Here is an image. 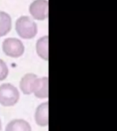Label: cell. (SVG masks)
Returning a JSON list of instances; mask_svg holds the SVG:
<instances>
[{
	"label": "cell",
	"instance_id": "1",
	"mask_svg": "<svg viewBox=\"0 0 117 131\" xmlns=\"http://www.w3.org/2000/svg\"><path fill=\"white\" fill-rule=\"evenodd\" d=\"M15 29L21 38L27 40L34 38L38 32L36 23L28 16H21L16 20Z\"/></svg>",
	"mask_w": 117,
	"mask_h": 131
},
{
	"label": "cell",
	"instance_id": "2",
	"mask_svg": "<svg viewBox=\"0 0 117 131\" xmlns=\"http://www.w3.org/2000/svg\"><path fill=\"white\" fill-rule=\"evenodd\" d=\"M20 94L17 88L10 83L0 85V104L4 106H12L18 102Z\"/></svg>",
	"mask_w": 117,
	"mask_h": 131
},
{
	"label": "cell",
	"instance_id": "3",
	"mask_svg": "<svg viewBox=\"0 0 117 131\" xmlns=\"http://www.w3.org/2000/svg\"><path fill=\"white\" fill-rule=\"evenodd\" d=\"M2 50L5 55L8 57L17 58L24 53L25 47L19 39L8 38L3 41Z\"/></svg>",
	"mask_w": 117,
	"mask_h": 131
},
{
	"label": "cell",
	"instance_id": "4",
	"mask_svg": "<svg viewBox=\"0 0 117 131\" xmlns=\"http://www.w3.org/2000/svg\"><path fill=\"white\" fill-rule=\"evenodd\" d=\"M30 13L36 20H45L48 17V1L47 0H34L31 3Z\"/></svg>",
	"mask_w": 117,
	"mask_h": 131
},
{
	"label": "cell",
	"instance_id": "5",
	"mask_svg": "<svg viewBox=\"0 0 117 131\" xmlns=\"http://www.w3.org/2000/svg\"><path fill=\"white\" fill-rule=\"evenodd\" d=\"M37 79L38 77L34 73H27L21 78L19 83V88L23 94L25 95L33 94V89Z\"/></svg>",
	"mask_w": 117,
	"mask_h": 131
},
{
	"label": "cell",
	"instance_id": "6",
	"mask_svg": "<svg viewBox=\"0 0 117 131\" xmlns=\"http://www.w3.org/2000/svg\"><path fill=\"white\" fill-rule=\"evenodd\" d=\"M35 122L39 126L45 127L48 126V102L41 104L36 109L34 115Z\"/></svg>",
	"mask_w": 117,
	"mask_h": 131
},
{
	"label": "cell",
	"instance_id": "7",
	"mask_svg": "<svg viewBox=\"0 0 117 131\" xmlns=\"http://www.w3.org/2000/svg\"><path fill=\"white\" fill-rule=\"evenodd\" d=\"M33 94L40 99L48 98V78L47 77L37 79L33 89Z\"/></svg>",
	"mask_w": 117,
	"mask_h": 131
},
{
	"label": "cell",
	"instance_id": "8",
	"mask_svg": "<svg viewBox=\"0 0 117 131\" xmlns=\"http://www.w3.org/2000/svg\"><path fill=\"white\" fill-rule=\"evenodd\" d=\"M5 131H32V128L27 121L22 119H16L8 123Z\"/></svg>",
	"mask_w": 117,
	"mask_h": 131
},
{
	"label": "cell",
	"instance_id": "9",
	"mask_svg": "<svg viewBox=\"0 0 117 131\" xmlns=\"http://www.w3.org/2000/svg\"><path fill=\"white\" fill-rule=\"evenodd\" d=\"M36 51L41 58L45 61L48 60V36L41 37L37 40L36 44Z\"/></svg>",
	"mask_w": 117,
	"mask_h": 131
},
{
	"label": "cell",
	"instance_id": "10",
	"mask_svg": "<svg viewBox=\"0 0 117 131\" xmlns=\"http://www.w3.org/2000/svg\"><path fill=\"white\" fill-rule=\"evenodd\" d=\"M12 28L11 16L6 12L0 11V37L6 36Z\"/></svg>",
	"mask_w": 117,
	"mask_h": 131
},
{
	"label": "cell",
	"instance_id": "11",
	"mask_svg": "<svg viewBox=\"0 0 117 131\" xmlns=\"http://www.w3.org/2000/svg\"><path fill=\"white\" fill-rule=\"evenodd\" d=\"M8 68L4 60L0 59V81H4L8 75Z\"/></svg>",
	"mask_w": 117,
	"mask_h": 131
},
{
	"label": "cell",
	"instance_id": "12",
	"mask_svg": "<svg viewBox=\"0 0 117 131\" xmlns=\"http://www.w3.org/2000/svg\"><path fill=\"white\" fill-rule=\"evenodd\" d=\"M2 121H1V119H0V131L2 130Z\"/></svg>",
	"mask_w": 117,
	"mask_h": 131
}]
</instances>
